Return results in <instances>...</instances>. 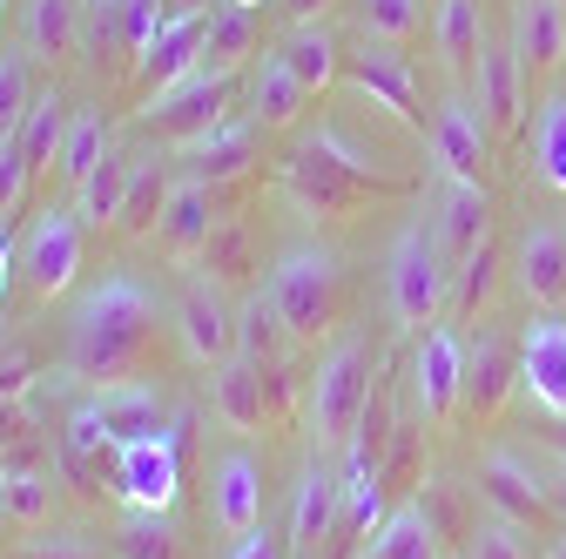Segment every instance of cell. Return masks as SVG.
<instances>
[{
	"instance_id": "obj_55",
	"label": "cell",
	"mask_w": 566,
	"mask_h": 559,
	"mask_svg": "<svg viewBox=\"0 0 566 559\" xmlns=\"http://www.w3.org/2000/svg\"><path fill=\"white\" fill-rule=\"evenodd\" d=\"M546 559H566V532H559V539H553V552H546Z\"/></svg>"
},
{
	"instance_id": "obj_2",
	"label": "cell",
	"mask_w": 566,
	"mask_h": 559,
	"mask_svg": "<svg viewBox=\"0 0 566 559\" xmlns=\"http://www.w3.org/2000/svg\"><path fill=\"white\" fill-rule=\"evenodd\" d=\"M276 189L291 209H304V217H350V209H365V202L405 196L411 182L398 169H385L371 149H358L337 122H324L317 135H304V143L276 162Z\"/></svg>"
},
{
	"instance_id": "obj_42",
	"label": "cell",
	"mask_w": 566,
	"mask_h": 559,
	"mask_svg": "<svg viewBox=\"0 0 566 559\" xmlns=\"http://www.w3.org/2000/svg\"><path fill=\"white\" fill-rule=\"evenodd\" d=\"M196 270H209V276H217V284H237L243 270H256V263H250V230H243L237 217H223L217 230H209V243H202Z\"/></svg>"
},
{
	"instance_id": "obj_26",
	"label": "cell",
	"mask_w": 566,
	"mask_h": 559,
	"mask_svg": "<svg viewBox=\"0 0 566 559\" xmlns=\"http://www.w3.org/2000/svg\"><path fill=\"white\" fill-rule=\"evenodd\" d=\"M432 54L452 82H472V67L485 54V14L479 0H439L432 8Z\"/></svg>"
},
{
	"instance_id": "obj_39",
	"label": "cell",
	"mask_w": 566,
	"mask_h": 559,
	"mask_svg": "<svg viewBox=\"0 0 566 559\" xmlns=\"http://www.w3.org/2000/svg\"><path fill=\"white\" fill-rule=\"evenodd\" d=\"M61 135H67V108H61V95L48 88V95H34L28 122L14 128V143H21V156H28L34 169H54V156H61Z\"/></svg>"
},
{
	"instance_id": "obj_48",
	"label": "cell",
	"mask_w": 566,
	"mask_h": 559,
	"mask_svg": "<svg viewBox=\"0 0 566 559\" xmlns=\"http://www.w3.org/2000/svg\"><path fill=\"white\" fill-rule=\"evenodd\" d=\"M485 291H492V243H485L472 263H459V291H452V310H459V317H472V310L485 304Z\"/></svg>"
},
{
	"instance_id": "obj_16",
	"label": "cell",
	"mask_w": 566,
	"mask_h": 559,
	"mask_svg": "<svg viewBox=\"0 0 566 559\" xmlns=\"http://www.w3.org/2000/svg\"><path fill=\"white\" fill-rule=\"evenodd\" d=\"M217 223H223L217 189L196 182V176H176V182H169V202H163V217H156V243H163V256L189 263V256H202V243H209V230H217Z\"/></svg>"
},
{
	"instance_id": "obj_57",
	"label": "cell",
	"mask_w": 566,
	"mask_h": 559,
	"mask_svg": "<svg viewBox=\"0 0 566 559\" xmlns=\"http://www.w3.org/2000/svg\"><path fill=\"white\" fill-rule=\"evenodd\" d=\"M0 532H8V493H0Z\"/></svg>"
},
{
	"instance_id": "obj_47",
	"label": "cell",
	"mask_w": 566,
	"mask_h": 559,
	"mask_svg": "<svg viewBox=\"0 0 566 559\" xmlns=\"http://www.w3.org/2000/svg\"><path fill=\"white\" fill-rule=\"evenodd\" d=\"M28 176H34V162L21 156V143L8 135V143H0V217H14V209H21V196H28Z\"/></svg>"
},
{
	"instance_id": "obj_60",
	"label": "cell",
	"mask_w": 566,
	"mask_h": 559,
	"mask_svg": "<svg viewBox=\"0 0 566 559\" xmlns=\"http://www.w3.org/2000/svg\"><path fill=\"white\" fill-rule=\"evenodd\" d=\"M358 559H365V552H358Z\"/></svg>"
},
{
	"instance_id": "obj_21",
	"label": "cell",
	"mask_w": 566,
	"mask_h": 559,
	"mask_svg": "<svg viewBox=\"0 0 566 559\" xmlns=\"http://www.w3.org/2000/svg\"><path fill=\"white\" fill-rule=\"evenodd\" d=\"M479 499L500 513V519H513V526H526V519H539L553 506V493L539 485V472L520 452H485L479 458Z\"/></svg>"
},
{
	"instance_id": "obj_3",
	"label": "cell",
	"mask_w": 566,
	"mask_h": 559,
	"mask_svg": "<svg viewBox=\"0 0 566 559\" xmlns=\"http://www.w3.org/2000/svg\"><path fill=\"white\" fill-rule=\"evenodd\" d=\"M371 344L365 337H337L331 351L311 371V439L317 452H344L365 425V404H371Z\"/></svg>"
},
{
	"instance_id": "obj_29",
	"label": "cell",
	"mask_w": 566,
	"mask_h": 559,
	"mask_svg": "<svg viewBox=\"0 0 566 559\" xmlns=\"http://www.w3.org/2000/svg\"><path fill=\"white\" fill-rule=\"evenodd\" d=\"M82 14H88V0H28L21 8V48L34 61H67L82 48Z\"/></svg>"
},
{
	"instance_id": "obj_1",
	"label": "cell",
	"mask_w": 566,
	"mask_h": 559,
	"mask_svg": "<svg viewBox=\"0 0 566 559\" xmlns=\"http://www.w3.org/2000/svg\"><path fill=\"white\" fill-rule=\"evenodd\" d=\"M149 344H156V297L142 291L128 270H115L75 304V317H67L61 378H82L88 391L115 384L149 358Z\"/></svg>"
},
{
	"instance_id": "obj_37",
	"label": "cell",
	"mask_w": 566,
	"mask_h": 559,
	"mask_svg": "<svg viewBox=\"0 0 566 559\" xmlns=\"http://www.w3.org/2000/svg\"><path fill=\"white\" fill-rule=\"evenodd\" d=\"M128 176H135V156H122V149H108L102 162H95V176L75 189V217L82 223H115L122 217V196H128Z\"/></svg>"
},
{
	"instance_id": "obj_46",
	"label": "cell",
	"mask_w": 566,
	"mask_h": 559,
	"mask_svg": "<svg viewBox=\"0 0 566 559\" xmlns=\"http://www.w3.org/2000/svg\"><path fill=\"white\" fill-rule=\"evenodd\" d=\"M465 559H526L520 526H513V519H479L472 539H465Z\"/></svg>"
},
{
	"instance_id": "obj_36",
	"label": "cell",
	"mask_w": 566,
	"mask_h": 559,
	"mask_svg": "<svg viewBox=\"0 0 566 559\" xmlns=\"http://www.w3.org/2000/svg\"><path fill=\"white\" fill-rule=\"evenodd\" d=\"M169 182L176 176H163L156 156H135V176H128V196H122L115 230L122 236H156V217H163V202H169Z\"/></svg>"
},
{
	"instance_id": "obj_4",
	"label": "cell",
	"mask_w": 566,
	"mask_h": 559,
	"mask_svg": "<svg viewBox=\"0 0 566 559\" xmlns=\"http://www.w3.org/2000/svg\"><path fill=\"white\" fill-rule=\"evenodd\" d=\"M452 263L432 236V223H405L391 236V256H385V297H391V317L405 330H432L452 304Z\"/></svg>"
},
{
	"instance_id": "obj_9",
	"label": "cell",
	"mask_w": 566,
	"mask_h": 559,
	"mask_svg": "<svg viewBox=\"0 0 566 559\" xmlns=\"http://www.w3.org/2000/svg\"><path fill=\"white\" fill-rule=\"evenodd\" d=\"M108 493L135 513H169L176 493H182V432H163V439H142V445H122L115 452V478Z\"/></svg>"
},
{
	"instance_id": "obj_40",
	"label": "cell",
	"mask_w": 566,
	"mask_h": 559,
	"mask_svg": "<svg viewBox=\"0 0 566 559\" xmlns=\"http://www.w3.org/2000/svg\"><path fill=\"white\" fill-rule=\"evenodd\" d=\"M115 559H176L169 513H135V506H122V519H115Z\"/></svg>"
},
{
	"instance_id": "obj_43",
	"label": "cell",
	"mask_w": 566,
	"mask_h": 559,
	"mask_svg": "<svg viewBox=\"0 0 566 559\" xmlns=\"http://www.w3.org/2000/svg\"><path fill=\"white\" fill-rule=\"evenodd\" d=\"M358 28H365L371 41L405 48V41L424 28V0H358Z\"/></svg>"
},
{
	"instance_id": "obj_50",
	"label": "cell",
	"mask_w": 566,
	"mask_h": 559,
	"mask_svg": "<svg viewBox=\"0 0 566 559\" xmlns=\"http://www.w3.org/2000/svg\"><path fill=\"white\" fill-rule=\"evenodd\" d=\"M230 559H291V546H283L270 526H250V532L230 546Z\"/></svg>"
},
{
	"instance_id": "obj_7",
	"label": "cell",
	"mask_w": 566,
	"mask_h": 559,
	"mask_svg": "<svg viewBox=\"0 0 566 559\" xmlns=\"http://www.w3.org/2000/svg\"><path fill=\"white\" fill-rule=\"evenodd\" d=\"M14 263H21V284L34 297H67L82 276V217L75 209H41L14 236Z\"/></svg>"
},
{
	"instance_id": "obj_52",
	"label": "cell",
	"mask_w": 566,
	"mask_h": 559,
	"mask_svg": "<svg viewBox=\"0 0 566 559\" xmlns=\"http://www.w3.org/2000/svg\"><path fill=\"white\" fill-rule=\"evenodd\" d=\"M276 8L291 14V28H297V21H324V8H331V0H276Z\"/></svg>"
},
{
	"instance_id": "obj_11",
	"label": "cell",
	"mask_w": 566,
	"mask_h": 559,
	"mask_svg": "<svg viewBox=\"0 0 566 559\" xmlns=\"http://www.w3.org/2000/svg\"><path fill=\"white\" fill-rule=\"evenodd\" d=\"M424 149H432V176H452V182H485V162H492V128L485 115L472 108V95H446L432 128H424Z\"/></svg>"
},
{
	"instance_id": "obj_12",
	"label": "cell",
	"mask_w": 566,
	"mask_h": 559,
	"mask_svg": "<svg viewBox=\"0 0 566 559\" xmlns=\"http://www.w3.org/2000/svg\"><path fill=\"white\" fill-rule=\"evenodd\" d=\"M411 398H418V418H432V425H446V418L459 411L465 398V344L452 324H432L418 337L411 351Z\"/></svg>"
},
{
	"instance_id": "obj_6",
	"label": "cell",
	"mask_w": 566,
	"mask_h": 559,
	"mask_svg": "<svg viewBox=\"0 0 566 559\" xmlns=\"http://www.w3.org/2000/svg\"><path fill=\"white\" fill-rule=\"evenodd\" d=\"M230 95H237V75H217V67H189L182 82H169V88H156V95H142L135 122L182 149V143H196V135H209V128L223 122Z\"/></svg>"
},
{
	"instance_id": "obj_25",
	"label": "cell",
	"mask_w": 566,
	"mask_h": 559,
	"mask_svg": "<svg viewBox=\"0 0 566 559\" xmlns=\"http://www.w3.org/2000/svg\"><path fill=\"white\" fill-rule=\"evenodd\" d=\"M270 371L250 365V358H230L217 365V378H209V404H217V418L230 432H263V418H270Z\"/></svg>"
},
{
	"instance_id": "obj_8",
	"label": "cell",
	"mask_w": 566,
	"mask_h": 559,
	"mask_svg": "<svg viewBox=\"0 0 566 559\" xmlns=\"http://www.w3.org/2000/svg\"><path fill=\"white\" fill-rule=\"evenodd\" d=\"M176 337H182V351L202 371H217V365L237 358V304L223 297V284L209 270L182 276V291H176Z\"/></svg>"
},
{
	"instance_id": "obj_45",
	"label": "cell",
	"mask_w": 566,
	"mask_h": 559,
	"mask_svg": "<svg viewBox=\"0 0 566 559\" xmlns=\"http://www.w3.org/2000/svg\"><path fill=\"white\" fill-rule=\"evenodd\" d=\"M418 506H424V519H432L439 526V539H472V513H465V499L452 493V485L446 478H432V485H418Z\"/></svg>"
},
{
	"instance_id": "obj_59",
	"label": "cell",
	"mask_w": 566,
	"mask_h": 559,
	"mask_svg": "<svg viewBox=\"0 0 566 559\" xmlns=\"http://www.w3.org/2000/svg\"><path fill=\"white\" fill-rule=\"evenodd\" d=\"M237 8H256V0H237Z\"/></svg>"
},
{
	"instance_id": "obj_5",
	"label": "cell",
	"mask_w": 566,
	"mask_h": 559,
	"mask_svg": "<svg viewBox=\"0 0 566 559\" xmlns=\"http://www.w3.org/2000/svg\"><path fill=\"white\" fill-rule=\"evenodd\" d=\"M337 284H344V270H337V250L324 243H297V250H283L276 270L263 276V297L276 304L283 330H291L297 344L324 337L337 324Z\"/></svg>"
},
{
	"instance_id": "obj_28",
	"label": "cell",
	"mask_w": 566,
	"mask_h": 559,
	"mask_svg": "<svg viewBox=\"0 0 566 559\" xmlns=\"http://www.w3.org/2000/svg\"><path fill=\"white\" fill-rule=\"evenodd\" d=\"M304 102H311V88L291 75V61H283L276 48L256 54V67H250V122L256 128H291L304 115Z\"/></svg>"
},
{
	"instance_id": "obj_15",
	"label": "cell",
	"mask_w": 566,
	"mask_h": 559,
	"mask_svg": "<svg viewBox=\"0 0 566 559\" xmlns=\"http://www.w3.org/2000/svg\"><path fill=\"white\" fill-rule=\"evenodd\" d=\"M202 41H209V14H163V28L135 54V88L156 95V88L182 82L189 67H202Z\"/></svg>"
},
{
	"instance_id": "obj_34",
	"label": "cell",
	"mask_w": 566,
	"mask_h": 559,
	"mask_svg": "<svg viewBox=\"0 0 566 559\" xmlns=\"http://www.w3.org/2000/svg\"><path fill=\"white\" fill-rule=\"evenodd\" d=\"M95 14V48H122V54H142V41H149L163 28V0H88Z\"/></svg>"
},
{
	"instance_id": "obj_17",
	"label": "cell",
	"mask_w": 566,
	"mask_h": 559,
	"mask_svg": "<svg viewBox=\"0 0 566 559\" xmlns=\"http://www.w3.org/2000/svg\"><path fill=\"white\" fill-rule=\"evenodd\" d=\"M520 391L546 418H566V324L559 317L526 324V337H520Z\"/></svg>"
},
{
	"instance_id": "obj_10",
	"label": "cell",
	"mask_w": 566,
	"mask_h": 559,
	"mask_svg": "<svg viewBox=\"0 0 566 559\" xmlns=\"http://www.w3.org/2000/svg\"><path fill=\"white\" fill-rule=\"evenodd\" d=\"M344 82L358 88L371 108H385L398 128H418V75H411V61H405V48H391V41H358L344 54Z\"/></svg>"
},
{
	"instance_id": "obj_44",
	"label": "cell",
	"mask_w": 566,
	"mask_h": 559,
	"mask_svg": "<svg viewBox=\"0 0 566 559\" xmlns=\"http://www.w3.org/2000/svg\"><path fill=\"white\" fill-rule=\"evenodd\" d=\"M0 493H8V519H21V526H48L54 485H48L41 472H0Z\"/></svg>"
},
{
	"instance_id": "obj_54",
	"label": "cell",
	"mask_w": 566,
	"mask_h": 559,
	"mask_svg": "<svg viewBox=\"0 0 566 559\" xmlns=\"http://www.w3.org/2000/svg\"><path fill=\"white\" fill-rule=\"evenodd\" d=\"M546 439H553V452H566V418H553V432H546Z\"/></svg>"
},
{
	"instance_id": "obj_38",
	"label": "cell",
	"mask_w": 566,
	"mask_h": 559,
	"mask_svg": "<svg viewBox=\"0 0 566 559\" xmlns=\"http://www.w3.org/2000/svg\"><path fill=\"white\" fill-rule=\"evenodd\" d=\"M533 176L566 196V95H546L533 115Z\"/></svg>"
},
{
	"instance_id": "obj_27",
	"label": "cell",
	"mask_w": 566,
	"mask_h": 559,
	"mask_svg": "<svg viewBox=\"0 0 566 559\" xmlns=\"http://www.w3.org/2000/svg\"><path fill=\"white\" fill-rule=\"evenodd\" d=\"M513 378H520V358L506 351V337L500 330H479V344H465V411L472 418H492L500 411V398L513 391Z\"/></svg>"
},
{
	"instance_id": "obj_14",
	"label": "cell",
	"mask_w": 566,
	"mask_h": 559,
	"mask_svg": "<svg viewBox=\"0 0 566 559\" xmlns=\"http://www.w3.org/2000/svg\"><path fill=\"white\" fill-rule=\"evenodd\" d=\"M485 230H492V196H485V182L439 176V189H432V236H439V250H446L452 270L485 250Z\"/></svg>"
},
{
	"instance_id": "obj_58",
	"label": "cell",
	"mask_w": 566,
	"mask_h": 559,
	"mask_svg": "<svg viewBox=\"0 0 566 559\" xmlns=\"http://www.w3.org/2000/svg\"><path fill=\"white\" fill-rule=\"evenodd\" d=\"M8 8H14V0H0V21H8Z\"/></svg>"
},
{
	"instance_id": "obj_23",
	"label": "cell",
	"mask_w": 566,
	"mask_h": 559,
	"mask_svg": "<svg viewBox=\"0 0 566 559\" xmlns=\"http://www.w3.org/2000/svg\"><path fill=\"white\" fill-rule=\"evenodd\" d=\"M526 67L513 61V48H485L479 54V67H472V108L485 115V128L492 135H506V128H520V108H526Z\"/></svg>"
},
{
	"instance_id": "obj_22",
	"label": "cell",
	"mask_w": 566,
	"mask_h": 559,
	"mask_svg": "<svg viewBox=\"0 0 566 559\" xmlns=\"http://www.w3.org/2000/svg\"><path fill=\"white\" fill-rule=\"evenodd\" d=\"M209 519H217L230 539L263 526V472H256L250 452H223L217 458V472H209Z\"/></svg>"
},
{
	"instance_id": "obj_18",
	"label": "cell",
	"mask_w": 566,
	"mask_h": 559,
	"mask_svg": "<svg viewBox=\"0 0 566 559\" xmlns=\"http://www.w3.org/2000/svg\"><path fill=\"white\" fill-rule=\"evenodd\" d=\"M337 532V465L317 452L297 478V499H291V532H283V546H291V559H317V546H331Z\"/></svg>"
},
{
	"instance_id": "obj_24",
	"label": "cell",
	"mask_w": 566,
	"mask_h": 559,
	"mask_svg": "<svg viewBox=\"0 0 566 559\" xmlns=\"http://www.w3.org/2000/svg\"><path fill=\"white\" fill-rule=\"evenodd\" d=\"M256 162V122H217L209 135H196V143H182V176L196 182H237L243 169Z\"/></svg>"
},
{
	"instance_id": "obj_13",
	"label": "cell",
	"mask_w": 566,
	"mask_h": 559,
	"mask_svg": "<svg viewBox=\"0 0 566 559\" xmlns=\"http://www.w3.org/2000/svg\"><path fill=\"white\" fill-rule=\"evenodd\" d=\"M88 411L102 418V432H108L115 445H142V439L176 432V425H169V398H163L149 378H115V384H95V391H88Z\"/></svg>"
},
{
	"instance_id": "obj_31",
	"label": "cell",
	"mask_w": 566,
	"mask_h": 559,
	"mask_svg": "<svg viewBox=\"0 0 566 559\" xmlns=\"http://www.w3.org/2000/svg\"><path fill=\"white\" fill-rule=\"evenodd\" d=\"M365 559H446V539H439L432 519H424L418 499H405V506H391V513L371 526Z\"/></svg>"
},
{
	"instance_id": "obj_35",
	"label": "cell",
	"mask_w": 566,
	"mask_h": 559,
	"mask_svg": "<svg viewBox=\"0 0 566 559\" xmlns=\"http://www.w3.org/2000/svg\"><path fill=\"white\" fill-rule=\"evenodd\" d=\"M250 54H256V8H237V0H223V8L209 14L202 67H217V75H237Z\"/></svg>"
},
{
	"instance_id": "obj_32",
	"label": "cell",
	"mask_w": 566,
	"mask_h": 559,
	"mask_svg": "<svg viewBox=\"0 0 566 559\" xmlns=\"http://www.w3.org/2000/svg\"><path fill=\"white\" fill-rule=\"evenodd\" d=\"M291 330H283V317H276V304L263 297V291H250L243 304H237V358H250V365H263L270 378H276V365H283V351H291Z\"/></svg>"
},
{
	"instance_id": "obj_53",
	"label": "cell",
	"mask_w": 566,
	"mask_h": 559,
	"mask_svg": "<svg viewBox=\"0 0 566 559\" xmlns=\"http://www.w3.org/2000/svg\"><path fill=\"white\" fill-rule=\"evenodd\" d=\"M223 0H163V14H217Z\"/></svg>"
},
{
	"instance_id": "obj_19",
	"label": "cell",
	"mask_w": 566,
	"mask_h": 559,
	"mask_svg": "<svg viewBox=\"0 0 566 559\" xmlns=\"http://www.w3.org/2000/svg\"><path fill=\"white\" fill-rule=\"evenodd\" d=\"M513 276H520V291L533 310H559L566 304V230L553 223H526L520 243H513Z\"/></svg>"
},
{
	"instance_id": "obj_20",
	"label": "cell",
	"mask_w": 566,
	"mask_h": 559,
	"mask_svg": "<svg viewBox=\"0 0 566 559\" xmlns=\"http://www.w3.org/2000/svg\"><path fill=\"white\" fill-rule=\"evenodd\" d=\"M506 48L526 67V82L533 75H553V67L566 61V0H513Z\"/></svg>"
},
{
	"instance_id": "obj_41",
	"label": "cell",
	"mask_w": 566,
	"mask_h": 559,
	"mask_svg": "<svg viewBox=\"0 0 566 559\" xmlns=\"http://www.w3.org/2000/svg\"><path fill=\"white\" fill-rule=\"evenodd\" d=\"M34 54L28 48H8L0 54V143L28 122V108H34V67H28Z\"/></svg>"
},
{
	"instance_id": "obj_49",
	"label": "cell",
	"mask_w": 566,
	"mask_h": 559,
	"mask_svg": "<svg viewBox=\"0 0 566 559\" xmlns=\"http://www.w3.org/2000/svg\"><path fill=\"white\" fill-rule=\"evenodd\" d=\"M21 559H102V552L88 539H75V532H41V539L21 546Z\"/></svg>"
},
{
	"instance_id": "obj_56",
	"label": "cell",
	"mask_w": 566,
	"mask_h": 559,
	"mask_svg": "<svg viewBox=\"0 0 566 559\" xmlns=\"http://www.w3.org/2000/svg\"><path fill=\"white\" fill-rule=\"evenodd\" d=\"M553 506H559V513H566V485H553Z\"/></svg>"
},
{
	"instance_id": "obj_30",
	"label": "cell",
	"mask_w": 566,
	"mask_h": 559,
	"mask_svg": "<svg viewBox=\"0 0 566 559\" xmlns=\"http://www.w3.org/2000/svg\"><path fill=\"white\" fill-rule=\"evenodd\" d=\"M276 54L291 61V75H297L311 95H324V88L344 75V48H337V28H331V21H297L291 34L276 41Z\"/></svg>"
},
{
	"instance_id": "obj_51",
	"label": "cell",
	"mask_w": 566,
	"mask_h": 559,
	"mask_svg": "<svg viewBox=\"0 0 566 559\" xmlns=\"http://www.w3.org/2000/svg\"><path fill=\"white\" fill-rule=\"evenodd\" d=\"M14 276H21V263H14V236L0 230V304H8V284H14Z\"/></svg>"
},
{
	"instance_id": "obj_33",
	"label": "cell",
	"mask_w": 566,
	"mask_h": 559,
	"mask_svg": "<svg viewBox=\"0 0 566 559\" xmlns=\"http://www.w3.org/2000/svg\"><path fill=\"white\" fill-rule=\"evenodd\" d=\"M108 149H115V135H108L102 108H75V115H67V135H61V156H54V176H61L67 189H82Z\"/></svg>"
}]
</instances>
